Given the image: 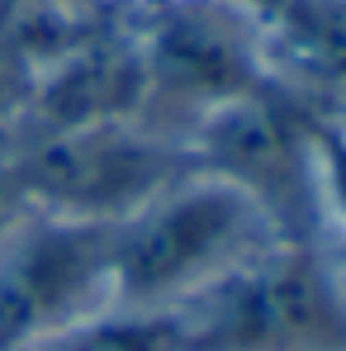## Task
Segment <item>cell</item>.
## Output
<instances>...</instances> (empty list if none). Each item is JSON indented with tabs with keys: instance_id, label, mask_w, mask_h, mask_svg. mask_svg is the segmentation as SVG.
Returning <instances> with one entry per match:
<instances>
[{
	"instance_id": "ba28073f",
	"label": "cell",
	"mask_w": 346,
	"mask_h": 351,
	"mask_svg": "<svg viewBox=\"0 0 346 351\" xmlns=\"http://www.w3.org/2000/svg\"><path fill=\"white\" fill-rule=\"evenodd\" d=\"M24 351H175V347L157 313L110 308V313H95L76 328H62V332H53V337H43V342H34Z\"/></svg>"
},
{
	"instance_id": "9c48e42d",
	"label": "cell",
	"mask_w": 346,
	"mask_h": 351,
	"mask_svg": "<svg viewBox=\"0 0 346 351\" xmlns=\"http://www.w3.org/2000/svg\"><path fill=\"white\" fill-rule=\"evenodd\" d=\"M308 114H313V171H318L323 228L337 223L346 237V119L328 110H308Z\"/></svg>"
},
{
	"instance_id": "3957f363",
	"label": "cell",
	"mask_w": 346,
	"mask_h": 351,
	"mask_svg": "<svg viewBox=\"0 0 346 351\" xmlns=\"http://www.w3.org/2000/svg\"><path fill=\"white\" fill-rule=\"evenodd\" d=\"M105 14L133 43L147 110L185 133L195 119L232 95L266 86L261 14L232 0H105Z\"/></svg>"
},
{
	"instance_id": "5bb4252c",
	"label": "cell",
	"mask_w": 346,
	"mask_h": 351,
	"mask_svg": "<svg viewBox=\"0 0 346 351\" xmlns=\"http://www.w3.org/2000/svg\"><path fill=\"white\" fill-rule=\"evenodd\" d=\"M332 271H337V280H342V290H346V256H342V261H332Z\"/></svg>"
},
{
	"instance_id": "277c9868",
	"label": "cell",
	"mask_w": 346,
	"mask_h": 351,
	"mask_svg": "<svg viewBox=\"0 0 346 351\" xmlns=\"http://www.w3.org/2000/svg\"><path fill=\"white\" fill-rule=\"evenodd\" d=\"M19 180L34 214L119 223L157 190L195 171L185 133L147 114L100 119L43 138H19Z\"/></svg>"
},
{
	"instance_id": "7a4b0ae2",
	"label": "cell",
	"mask_w": 346,
	"mask_h": 351,
	"mask_svg": "<svg viewBox=\"0 0 346 351\" xmlns=\"http://www.w3.org/2000/svg\"><path fill=\"white\" fill-rule=\"evenodd\" d=\"M285 242L266 214L209 171H185L114 223V308L157 313Z\"/></svg>"
},
{
	"instance_id": "30bf717a",
	"label": "cell",
	"mask_w": 346,
	"mask_h": 351,
	"mask_svg": "<svg viewBox=\"0 0 346 351\" xmlns=\"http://www.w3.org/2000/svg\"><path fill=\"white\" fill-rule=\"evenodd\" d=\"M34 214L29 195H24V180H19V143H14V128H0V237L10 233L14 223H24Z\"/></svg>"
},
{
	"instance_id": "6da1fadb",
	"label": "cell",
	"mask_w": 346,
	"mask_h": 351,
	"mask_svg": "<svg viewBox=\"0 0 346 351\" xmlns=\"http://www.w3.org/2000/svg\"><path fill=\"white\" fill-rule=\"evenodd\" d=\"M157 318L175 351H346V290L323 242H271Z\"/></svg>"
},
{
	"instance_id": "4fadbf2b",
	"label": "cell",
	"mask_w": 346,
	"mask_h": 351,
	"mask_svg": "<svg viewBox=\"0 0 346 351\" xmlns=\"http://www.w3.org/2000/svg\"><path fill=\"white\" fill-rule=\"evenodd\" d=\"M323 110H328V114H337V119H346V95H337V100H332V105H323Z\"/></svg>"
},
{
	"instance_id": "52a82bcc",
	"label": "cell",
	"mask_w": 346,
	"mask_h": 351,
	"mask_svg": "<svg viewBox=\"0 0 346 351\" xmlns=\"http://www.w3.org/2000/svg\"><path fill=\"white\" fill-rule=\"evenodd\" d=\"M271 86L308 110L346 95V0H275L261 14Z\"/></svg>"
},
{
	"instance_id": "8fae6325",
	"label": "cell",
	"mask_w": 346,
	"mask_h": 351,
	"mask_svg": "<svg viewBox=\"0 0 346 351\" xmlns=\"http://www.w3.org/2000/svg\"><path fill=\"white\" fill-rule=\"evenodd\" d=\"M34 90V66L19 58V48L0 34V128H14Z\"/></svg>"
},
{
	"instance_id": "7c38bea8",
	"label": "cell",
	"mask_w": 346,
	"mask_h": 351,
	"mask_svg": "<svg viewBox=\"0 0 346 351\" xmlns=\"http://www.w3.org/2000/svg\"><path fill=\"white\" fill-rule=\"evenodd\" d=\"M232 5H247V10H256V14H266L275 0H232Z\"/></svg>"
},
{
	"instance_id": "5b68a950",
	"label": "cell",
	"mask_w": 346,
	"mask_h": 351,
	"mask_svg": "<svg viewBox=\"0 0 346 351\" xmlns=\"http://www.w3.org/2000/svg\"><path fill=\"white\" fill-rule=\"evenodd\" d=\"M195 171L228 180L247 195L285 242H323L313 114L280 86H256L204 110L185 128Z\"/></svg>"
},
{
	"instance_id": "8992f818",
	"label": "cell",
	"mask_w": 346,
	"mask_h": 351,
	"mask_svg": "<svg viewBox=\"0 0 346 351\" xmlns=\"http://www.w3.org/2000/svg\"><path fill=\"white\" fill-rule=\"evenodd\" d=\"M114 308V223L29 214L0 237V351Z\"/></svg>"
}]
</instances>
